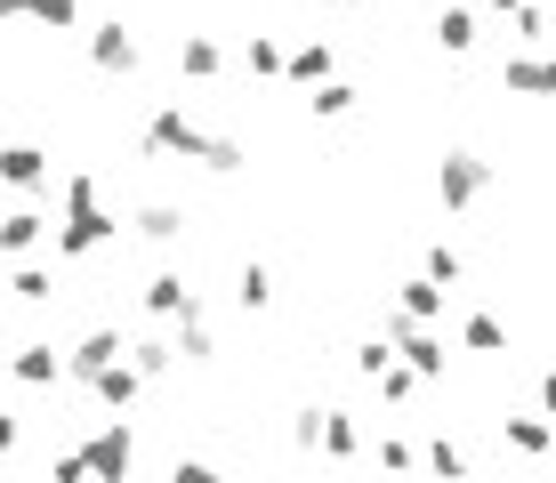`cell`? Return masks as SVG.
Returning <instances> with one entry per match:
<instances>
[{
  "instance_id": "1",
  "label": "cell",
  "mask_w": 556,
  "mask_h": 483,
  "mask_svg": "<svg viewBox=\"0 0 556 483\" xmlns=\"http://www.w3.org/2000/svg\"><path fill=\"white\" fill-rule=\"evenodd\" d=\"M113 234H122V218H105L98 178H89V169H73V178H65V226H56V258H98Z\"/></svg>"
},
{
  "instance_id": "2",
  "label": "cell",
  "mask_w": 556,
  "mask_h": 483,
  "mask_svg": "<svg viewBox=\"0 0 556 483\" xmlns=\"http://www.w3.org/2000/svg\"><path fill=\"white\" fill-rule=\"evenodd\" d=\"M153 162H202V145H210V129L202 122H186V105H162L146 122V138H138Z\"/></svg>"
},
{
  "instance_id": "3",
  "label": "cell",
  "mask_w": 556,
  "mask_h": 483,
  "mask_svg": "<svg viewBox=\"0 0 556 483\" xmlns=\"http://www.w3.org/2000/svg\"><path fill=\"white\" fill-rule=\"evenodd\" d=\"M435 193H444V209H476L492 193V162L468 153V145H452L444 162H435Z\"/></svg>"
},
{
  "instance_id": "4",
  "label": "cell",
  "mask_w": 556,
  "mask_h": 483,
  "mask_svg": "<svg viewBox=\"0 0 556 483\" xmlns=\"http://www.w3.org/2000/svg\"><path fill=\"white\" fill-rule=\"evenodd\" d=\"M122 355H129V339L113 331V322H98V331H89V339L65 355V379H73V386H89V379L105 371V363H122Z\"/></svg>"
},
{
  "instance_id": "5",
  "label": "cell",
  "mask_w": 556,
  "mask_h": 483,
  "mask_svg": "<svg viewBox=\"0 0 556 483\" xmlns=\"http://www.w3.org/2000/svg\"><path fill=\"white\" fill-rule=\"evenodd\" d=\"M81 452H89V475H113V483H122L129 468H138V435H129L122 419H113V428H98V435L81 443Z\"/></svg>"
},
{
  "instance_id": "6",
  "label": "cell",
  "mask_w": 556,
  "mask_h": 483,
  "mask_svg": "<svg viewBox=\"0 0 556 483\" xmlns=\"http://www.w3.org/2000/svg\"><path fill=\"white\" fill-rule=\"evenodd\" d=\"M501 89H508V97H556V56L516 49L508 65H501Z\"/></svg>"
},
{
  "instance_id": "7",
  "label": "cell",
  "mask_w": 556,
  "mask_h": 483,
  "mask_svg": "<svg viewBox=\"0 0 556 483\" xmlns=\"http://www.w3.org/2000/svg\"><path fill=\"white\" fill-rule=\"evenodd\" d=\"M0 186L41 193V186H49V153H41V145H0Z\"/></svg>"
},
{
  "instance_id": "8",
  "label": "cell",
  "mask_w": 556,
  "mask_h": 483,
  "mask_svg": "<svg viewBox=\"0 0 556 483\" xmlns=\"http://www.w3.org/2000/svg\"><path fill=\"white\" fill-rule=\"evenodd\" d=\"M146 315L178 322V315H202V298H194V282H186V275H153L146 282Z\"/></svg>"
},
{
  "instance_id": "9",
  "label": "cell",
  "mask_w": 556,
  "mask_h": 483,
  "mask_svg": "<svg viewBox=\"0 0 556 483\" xmlns=\"http://www.w3.org/2000/svg\"><path fill=\"white\" fill-rule=\"evenodd\" d=\"M89 395H98V403H113V411H129V403L146 395V371H138L129 355H122V363H105V371L89 379Z\"/></svg>"
},
{
  "instance_id": "10",
  "label": "cell",
  "mask_w": 556,
  "mask_h": 483,
  "mask_svg": "<svg viewBox=\"0 0 556 483\" xmlns=\"http://www.w3.org/2000/svg\"><path fill=\"white\" fill-rule=\"evenodd\" d=\"M9 371H16V386H56V379H65V355H56L49 339H33V346L9 355Z\"/></svg>"
},
{
  "instance_id": "11",
  "label": "cell",
  "mask_w": 556,
  "mask_h": 483,
  "mask_svg": "<svg viewBox=\"0 0 556 483\" xmlns=\"http://www.w3.org/2000/svg\"><path fill=\"white\" fill-rule=\"evenodd\" d=\"M41 242H49V218H41V209H9V218H0V258H33Z\"/></svg>"
},
{
  "instance_id": "12",
  "label": "cell",
  "mask_w": 556,
  "mask_h": 483,
  "mask_svg": "<svg viewBox=\"0 0 556 483\" xmlns=\"http://www.w3.org/2000/svg\"><path fill=\"white\" fill-rule=\"evenodd\" d=\"M89 65L98 73H138V41H129L122 25H98L89 33Z\"/></svg>"
},
{
  "instance_id": "13",
  "label": "cell",
  "mask_w": 556,
  "mask_h": 483,
  "mask_svg": "<svg viewBox=\"0 0 556 483\" xmlns=\"http://www.w3.org/2000/svg\"><path fill=\"white\" fill-rule=\"evenodd\" d=\"M282 81H291V89H315V81H331V41H299L291 56H282Z\"/></svg>"
},
{
  "instance_id": "14",
  "label": "cell",
  "mask_w": 556,
  "mask_h": 483,
  "mask_svg": "<svg viewBox=\"0 0 556 483\" xmlns=\"http://www.w3.org/2000/svg\"><path fill=\"white\" fill-rule=\"evenodd\" d=\"M459 346H468V355H508V322L501 315H468L459 322Z\"/></svg>"
},
{
  "instance_id": "15",
  "label": "cell",
  "mask_w": 556,
  "mask_h": 483,
  "mask_svg": "<svg viewBox=\"0 0 556 483\" xmlns=\"http://www.w3.org/2000/svg\"><path fill=\"white\" fill-rule=\"evenodd\" d=\"M138 234L169 250V242H178V234H186V209H178V202H146V209H138Z\"/></svg>"
},
{
  "instance_id": "16",
  "label": "cell",
  "mask_w": 556,
  "mask_h": 483,
  "mask_svg": "<svg viewBox=\"0 0 556 483\" xmlns=\"http://www.w3.org/2000/svg\"><path fill=\"white\" fill-rule=\"evenodd\" d=\"M235 306H242V315H266V306H275V275H266L258 258L235 275Z\"/></svg>"
},
{
  "instance_id": "17",
  "label": "cell",
  "mask_w": 556,
  "mask_h": 483,
  "mask_svg": "<svg viewBox=\"0 0 556 483\" xmlns=\"http://www.w3.org/2000/svg\"><path fill=\"white\" fill-rule=\"evenodd\" d=\"M404 315H412V322H444V282H435V275H412V282H404Z\"/></svg>"
},
{
  "instance_id": "18",
  "label": "cell",
  "mask_w": 556,
  "mask_h": 483,
  "mask_svg": "<svg viewBox=\"0 0 556 483\" xmlns=\"http://www.w3.org/2000/svg\"><path fill=\"white\" fill-rule=\"evenodd\" d=\"M355 452H363L355 411H323V459H355Z\"/></svg>"
},
{
  "instance_id": "19",
  "label": "cell",
  "mask_w": 556,
  "mask_h": 483,
  "mask_svg": "<svg viewBox=\"0 0 556 483\" xmlns=\"http://www.w3.org/2000/svg\"><path fill=\"white\" fill-rule=\"evenodd\" d=\"M218 65H226V49L210 41V33H186V41H178V73H194V81H210Z\"/></svg>"
},
{
  "instance_id": "20",
  "label": "cell",
  "mask_w": 556,
  "mask_h": 483,
  "mask_svg": "<svg viewBox=\"0 0 556 483\" xmlns=\"http://www.w3.org/2000/svg\"><path fill=\"white\" fill-rule=\"evenodd\" d=\"M210 355H218V331H210L202 315H178V363H194V371H202Z\"/></svg>"
},
{
  "instance_id": "21",
  "label": "cell",
  "mask_w": 556,
  "mask_h": 483,
  "mask_svg": "<svg viewBox=\"0 0 556 483\" xmlns=\"http://www.w3.org/2000/svg\"><path fill=\"white\" fill-rule=\"evenodd\" d=\"M129 363L146 371V386L169 379V371H178V339H138V346H129Z\"/></svg>"
},
{
  "instance_id": "22",
  "label": "cell",
  "mask_w": 556,
  "mask_h": 483,
  "mask_svg": "<svg viewBox=\"0 0 556 483\" xmlns=\"http://www.w3.org/2000/svg\"><path fill=\"white\" fill-rule=\"evenodd\" d=\"M282 56H291V49H282L275 33H251V41H242V65H251L258 81H282Z\"/></svg>"
},
{
  "instance_id": "23",
  "label": "cell",
  "mask_w": 556,
  "mask_h": 483,
  "mask_svg": "<svg viewBox=\"0 0 556 483\" xmlns=\"http://www.w3.org/2000/svg\"><path fill=\"white\" fill-rule=\"evenodd\" d=\"M435 49H444V56H468V49H476V16H468V9H444V16H435Z\"/></svg>"
},
{
  "instance_id": "24",
  "label": "cell",
  "mask_w": 556,
  "mask_h": 483,
  "mask_svg": "<svg viewBox=\"0 0 556 483\" xmlns=\"http://www.w3.org/2000/svg\"><path fill=\"white\" fill-rule=\"evenodd\" d=\"M508 443H516L525 459H548V452H556V428H548V411H541V419H508Z\"/></svg>"
},
{
  "instance_id": "25",
  "label": "cell",
  "mask_w": 556,
  "mask_h": 483,
  "mask_svg": "<svg viewBox=\"0 0 556 483\" xmlns=\"http://www.w3.org/2000/svg\"><path fill=\"white\" fill-rule=\"evenodd\" d=\"M355 97H363L355 81H315V97H306V105H315L323 122H348V113H355Z\"/></svg>"
},
{
  "instance_id": "26",
  "label": "cell",
  "mask_w": 556,
  "mask_h": 483,
  "mask_svg": "<svg viewBox=\"0 0 556 483\" xmlns=\"http://www.w3.org/2000/svg\"><path fill=\"white\" fill-rule=\"evenodd\" d=\"M9 290H16L25 306H49V298H56V266H16V282H9Z\"/></svg>"
},
{
  "instance_id": "27",
  "label": "cell",
  "mask_w": 556,
  "mask_h": 483,
  "mask_svg": "<svg viewBox=\"0 0 556 483\" xmlns=\"http://www.w3.org/2000/svg\"><path fill=\"white\" fill-rule=\"evenodd\" d=\"M371 386H379V395H388V403H412V395H419V371H412L404 355H395V363H388V371H379Z\"/></svg>"
},
{
  "instance_id": "28",
  "label": "cell",
  "mask_w": 556,
  "mask_h": 483,
  "mask_svg": "<svg viewBox=\"0 0 556 483\" xmlns=\"http://www.w3.org/2000/svg\"><path fill=\"white\" fill-rule=\"evenodd\" d=\"M508 25H516V49H541V41H548V9H541V0H525Z\"/></svg>"
},
{
  "instance_id": "29",
  "label": "cell",
  "mask_w": 556,
  "mask_h": 483,
  "mask_svg": "<svg viewBox=\"0 0 556 483\" xmlns=\"http://www.w3.org/2000/svg\"><path fill=\"white\" fill-rule=\"evenodd\" d=\"M242 162H251V153H242V138H210V145H202V169H218V178H235Z\"/></svg>"
},
{
  "instance_id": "30",
  "label": "cell",
  "mask_w": 556,
  "mask_h": 483,
  "mask_svg": "<svg viewBox=\"0 0 556 483\" xmlns=\"http://www.w3.org/2000/svg\"><path fill=\"white\" fill-rule=\"evenodd\" d=\"M33 25H49V33H73V25H81V0H33Z\"/></svg>"
},
{
  "instance_id": "31",
  "label": "cell",
  "mask_w": 556,
  "mask_h": 483,
  "mask_svg": "<svg viewBox=\"0 0 556 483\" xmlns=\"http://www.w3.org/2000/svg\"><path fill=\"white\" fill-rule=\"evenodd\" d=\"M388 363H395V339H388V331L355 346V371H363V379H379V371H388Z\"/></svg>"
},
{
  "instance_id": "32",
  "label": "cell",
  "mask_w": 556,
  "mask_h": 483,
  "mask_svg": "<svg viewBox=\"0 0 556 483\" xmlns=\"http://www.w3.org/2000/svg\"><path fill=\"white\" fill-rule=\"evenodd\" d=\"M428 468H435V475H468V452H459V443H444V435H435V443H428Z\"/></svg>"
},
{
  "instance_id": "33",
  "label": "cell",
  "mask_w": 556,
  "mask_h": 483,
  "mask_svg": "<svg viewBox=\"0 0 556 483\" xmlns=\"http://www.w3.org/2000/svg\"><path fill=\"white\" fill-rule=\"evenodd\" d=\"M49 475H56V483H81V475H89V452H81V443H73V452H56Z\"/></svg>"
},
{
  "instance_id": "34",
  "label": "cell",
  "mask_w": 556,
  "mask_h": 483,
  "mask_svg": "<svg viewBox=\"0 0 556 483\" xmlns=\"http://www.w3.org/2000/svg\"><path fill=\"white\" fill-rule=\"evenodd\" d=\"M428 275H435V282H459V250H452V242L428 250Z\"/></svg>"
},
{
  "instance_id": "35",
  "label": "cell",
  "mask_w": 556,
  "mask_h": 483,
  "mask_svg": "<svg viewBox=\"0 0 556 483\" xmlns=\"http://www.w3.org/2000/svg\"><path fill=\"white\" fill-rule=\"evenodd\" d=\"M379 468H419V452H412L404 435H388V443H379Z\"/></svg>"
},
{
  "instance_id": "36",
  "label": "cell",
  "mask_w": 556,
  "mask_h": 483,
  "mask_svg": "<svg viewBox=\"0 0 556 483\" xmlns=\"http://www.w3.org/2000/svg\"><path fill=\"white\" fill-rule=\"evenodd\" d=\"M16 443H25V419H16V411H0V459H9Z\"/></svg>"
},
{
  "instance_id": "37",
  "label": "cell",
  "mask_w": 556,
  "mask_h": 483,
  "mask_svg": "<svg viewBox=\"0 0 556 483\" xmlns=\"http://www.w3.org/2000/svg\"><path fill=\"white\" fill-rule=\"evenodd\" d=\"M541 411L556 419V363H548V371H541Z\"/></svg>"
},
{
  "instance_id": "38",
  "label": "cell",
  "mask_w": 556,
  "mask_h": 483,
  "mask_svg": "<svg viewBox=\"0 0 556 483\" xmlns=\"http://www.w3.org/2000/svg\"><path fill=\"white\" fill-rule=\"evenodd\" d=\"M16 16H33V0H0V25H16Z\"/></svg>"
},
{
  "instance_id": "39",
  "label": "cell",
  "mask_w": 556,
  "mask_h": 483,
  "mask_svg": "<svg viewBox=\"0 0 556 483\" xmlns=\"http://www.w3.org/2000/svg\"><path fill=\"white\" fill-rule=\"evenodd\" d=\"M484 9H501V16H516V9H525V0H484Z\"/></svg>"
},
{
  "instance_id": "40",
  "label": "cell",
  "mask_w": 556,
  "mask_h": 483,
  "mask_svg": "<svg viewBox=\"0 0 556 483\" xmlns=\"http://www.w3.org/2000/svg\"><path fill=\"white\" fill-rule=\"evenodd\" d=\"M348 9H371V0H348Z\"/></svg>"
}]
</instances>
